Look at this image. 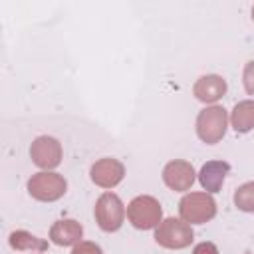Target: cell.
<instances>
[{"label": "cell", "mask_w": 254, "mask_h": 254, "mask_svg": "<svg viewBox=\"0 0 254 254\" xmlns=\"http://www.w3.org/2000/svg\"><path fill=\"white\" fill-rule=\"evenodd\" d=\"M226 127H228V115L226 109L220 105L204 107L196 117V135L206 145L218 143L224 137Z\"/></svg>", "instance_id": "6da1fadb"}, {"label": "cell", "mask_w": 254, "mask_h": 254, "mask_svg": "<svg viewBox=\"0 0 254 254\" xmlns=\"http://www.w3.org/2000/svg\"><path fill=\"white\" fill-rule=\"evenodd\" d=\"M179 212L185 222L190 224H204L214 218L216 202L210 192H189L179 202Z\"/></svg>", "instance_id": "7a4b0ae2"}, {"label": "cell", "mask_w": 254, "mask_h": 254, "mask_svg": "<svg viewBox=\"0 0 254 254\" xmlns=\"http://www.w3.org/2000/svg\"><path fill=\"white\" fill-rule=\"evenodd\" d=\"M161 216H163V210L159 200L149 194H139L127 204V218L139 230L157 228L161 222Z\"/></svg>", "instance_id": "3957f363"}, {"label": "cell", "mask_w": 254, "mask_h": 254, "mask_svg": "<svg viewBox=\"0 0 254 254\" xmlns=\"http://www.w3.org/2000/svg\"><path fill=\"white\" fill-rule=\"evenodd\" d=\"M192 238H194V234H192L190 224L185 220H179L175 216L161 220L159 226L155 228V240L163 248H171V250L187 248L192 242Z\"/></svg>", "instance_id": "277c9868"}, {"label": "cell", "mask_w": 254, "mask_h": 254, "mask_svg": "<svg viewBox=\"0 0 254 254\" xmlns=\"http://www.w3.org/2000/svg\"><path fill=\"white\" fill-rule=\"evenodd\" d=\"M93 214H95V222L99 224L101 230L115 232V230L121 228L127 210H125L121 198L115 192H103L95 202Z\"/></svg>", "instance_id": "5b68a950"}, {"label": "cell", "mask_w": 254, "mask_h": 254, "mask_svg": "<svg viewBox=\"0 0 254 254\" xmlns=\"http://www.w3.org/2000/svg\"><path fill=\"white\" fill-rule=\"evenodd\" d=\"M65 189H67V183L58 173L42 171V173L32 175V179L28 181L30 196L36 200H42V202H52V200L62 198L65 194Z\"/></svg>", "instance_id": "8992f818"}, {"label": "cell", "mask_w": 254, "mask_h": 254, "mask_svg": "<svg viewBox=\"0 0 254 254\" xmlns=\"http://www.w3.org/2000/svg\"><path fill=\"white\" fill-rule=\"evenodd\" d=\"M30 157L38 167L54 169L62 163V145L58 139L42 135V137L34 139V143L30 147Z\"/></svg>", "instance_id": "52a82bcc"}, {"label": "cell", "mask_w": 254, "mask_h": 254, "mask_svg": "<svg viewBox=\"0 0 254 254\" xmlns=\"http://www.w3.org/2000/svg\"><path fill=\"white\" fill-rule=\"evenodd\" d=\"M91 181L101 187V189H113L115 185H119L125 177V167L121 161L117 159H111V157H105V159H99L91 165Z\"/></svg>", "instance_id": "ba28073f"}, {"label": "cell", "mask_w": 254, "mask_h": 254, "mask_svg": "<svg viewBox=\"0 0 254 254\" xmlns=\"http://www.w3.org/2000/svg\"><path fill=\"white\" fill-rule=\"evenodd\" d=\"M194 169L189 161H183V159H175L171 163L165 165L163 169V181L169 189L177 190V192H183V190H189L194 183Z\"/></svg>", "instance_id": "9c48e42d"}, {"label": "cell", "mask_w": 254, "mask_h": 254, "mask_svg": "<svg viewBox=\"0 0 254 254\" xmlns=\"http://www.w3.org/2000/svg\"><path fill=\"white\" fill-rule=\"evenodd\" d=\"M83 226L73 218H64L52 224L50 228V240L58 246H75L81 242Z\"/></svg>", "instance_id": "30bf717a"}, {"label": "cell", "mask_w": 254, "mask_h": 254, "mask_svg": "<svg viewBox=\"0 0 254 254\" xmlns=\"http://www.w3.org/2000/svg\"><path fill=\"white\" fill-rule=\"evenodd\" d=\"M192 93L202 103H214L226 93V81H224V77L214 75V73L202 75V77L196 79V83L192 87Z\"/></svg>", "instance_id": "8fae6325"}, {"label": "cell", "mask_w": 254, "mask_h": 254, "mask_svg": "<svg viewBox=\"0 0 254 254\" xmlns=\"http://www.w3.org/2000/svg\"><path fill=\"white\" fill-rule=\"evenodd\" d=\"M228 171H230V165L226 161H208L202 165L198 173V181L206 192H218Z\"/></svg>", "instance_id": "7c38bea8"}, {"label": "cell", "mask_w": 254, "mask_h": 254, "mask_svg": "<svg viewBox=\"0 0 254 254\" xmlns=\"http://www.w3.org/2000/svg\"><path fill=\"white\" fill-rule=\"evenodd\" d=\"M230 123L234 127V131L238 133H248L254 127V101L246 99L234 105L232 115H230Z\"/></svg>", "instance_id": "4fadbf2b"}, {"label": "cell", "mask_w": 254, "mask_h": 254, "mask_svg": "<svg viewBox=\"0 0 254 254\" xmlns=\"http://www.w3.org/2000/svg\"><path fill=\"white\" fill-rule=\"evenodd\" d=\"M10 246L14 250H22V252H46L48 250V242L26 232V230H14L10 234Z\"/></svg>", "instance_id": "5bb4252c"}, {"label": "cell", "mask_w": 254, "mask_h": 254, "mask_svg": "<svg viewBox=\"0 0 254 254\" xmlns=\"http://www.w3.org/2000/svg\"><path fill=\"white\" fill-rule=\"evenodd\" d=\"M234 204L238 210L244 212H254V181L244 183L236 189L234 192Z\"/></svg>", "instance_id": "9a60e30c"}, {"label": "cell", "mask_w": 254, "mask_h": 254, "mask_svg": "<svg viewBox=\"0 0 254 254\" xmlns=\"http://www.w3.org/2000/svg\"><path fill=\"white\" fill-rule=\"evenodd\" d=\"M71 254H103V250L99 248V244L89 242V240H81L73 246Z\"/></svg>", "instance_id": "2e32d148"}, {"label": "cell", "mask_w": 254, "mask_h": 254, "mask_svg": "<svg viewBox=\"0 0 254 254\" xmlns=\"http://www.w3.org/2000/svg\"><path fill=\"white\" fill-rule=\"evenodd\" d=\"M242 81H244L246 93H248V95H252V93H254V60L246 64L244 73H242Z\"/></svg>", "instance_id": "e0dca14e"}, {"label": "cell", "mask_w": 254, "mask_h": 254, "mask_svg": "<svg viewBox=\"0 0 254 254\" xmlns=\"http://www.w3.org/2000/svg\"><path fill=\"white\" fill-rule=\"evenodd\" d=\"M192 254H218V248L212 244V242H200V244H196L194 246V250H192Z\"/></svg>", "instance_id": "ac0fdd59"}, {"label": "cell", "mask_w": 254, "mask_h": 254, "mask_svg": "<svg viewBox=\"0 0 254 254\" xmlns=\"http://www.w3.org/2000/svg\"><path fill=\"white\" fill-rule=\"evenodd\" d=\"M252 18H254V8H252Z\"/></svg>", "instance_id": "d6986e66"}, {"label": "cell", "mask_w": 254, "mask_h": 254, "mask_svg": "<svg viewBox=\"0 0 254 254\" xmlns=\"http://www.w3.org/2000/svg\"><path fill=\"white\" fill-rule=\"evenodd\" d=\"M246 254H252V252H246Z\"/></svg>", "instance_id": "ffe728a7"}]
</instances>
